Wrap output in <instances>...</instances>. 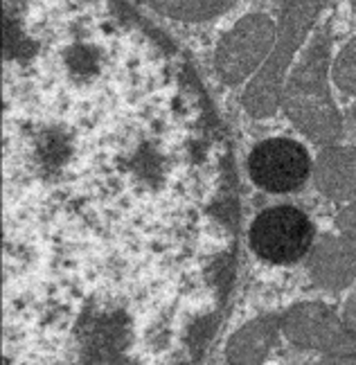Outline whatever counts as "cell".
I'll use <instances>...</instances> for the list:
<instances>
[{
	"label": "cell",
	"instance_id": "11",
	"mask_svg": "<svg viewBox=\"0 0 356 365\" xmlns=\"http://www.w3.org/2000/svg\"><path fill=\"white\" fill-rule=\"evenodd\" d=\"M332 77L338 91L347 95H356V36L338 52L332 68Z\"/></svg>",
	"mask_w": 356,
	"mask_h": 365
},
{
	"label": "cell",
	"instance_id": "1",
	"mask_svg": "<svg viewBox=\"0 0 356 365\" xmlns=\"http://www.w3.org/2000/svg\"><path fill=\"white\" fill-rule=\"evenodd\" d=\"M330 27L309 43L305 57L293 66L284 83L282 102L287 118L318 145H332L343 135V115L330 91Z\"/></svg>",
	"mask_w": 356,
	"mask_h": 365
},
{
	"label": "cell",
	"instance_id": "6",
	"mask_svg": "<svg viewBox=\"0 0 356 365\" xmlns=\"http://www.w3.org/2000/svg\"><path fill=\"white\" fill-rule=\"evenodd\" d=\"M311 174L309 151L291 138H268L253 147L248 176L264 192L287 194L300 190Z\"/></svg>",
	"mask_w": 356,
	"mask_h": 365
},
{
	"label": "cell",
	"instance_id": "2",
	"mask_svg": "<svg viewBox=\"0 0 356 365\" xmlns=\"http://www.w3.org/2000/svg\"><path fill=\"white\" fill-rule=\"evenodd\" d=\"M325 5L327 0H287L284 3L273 50L241 95V106L250 118L264 120L275 115L282 102L284 75L289 73L293 57L305 43Z\"/></svg>",
	"mask_w": 356,
	"mask_h": 365
},
{
	"label": "cell",
	"instance_id": "8",
	"mask_svg": "<svg viewBox=\"0 0 356 365\" xmlns=\"http://www.w3.org/2000/svg\"><path fill=\"white\" fill-rule=\"evenodd\" d=\"M313 182L332 201L356 199V147H325L313 165Z\"/></svg>",
	"mask_w": 356,
	"mask_h": 365
},
{
	"label": "cell",
	"instance_id": "14",
	"mask_svg": "<svg viewBox=\"0 0 356 365\" xmlns=\"http://www.w3.org/2000/svg\"><path fill=\"white\" fill-rule=\"evenodd\" d=\"M345 363H356V354H352V356H350V359H347Z\"/></svg>",
	"mask_w": 356,
	"mask_h": 365
},
{
	"label": "cell",
	"instance_id": "4",
	"mask_svg": "<svg viewBox=\"0 0 356 365\" xmlns=\"http://www.w3.org/2000/svg\"><path fill=\"white\" fill-rule=\"evenodd\" d=\"M280 327L291 345L322 352L320 363H345L347 356L356 354V334L322 302L293 304L282 316Z\"/></svg>",
	"mask_w": 356,
	"mask_h": 365
},
{
	"label": "cell",
	"instance_id": "9",
	"mask_svg": "<svg viewBox=\"0 0 356 365\" xmlns=\"http://www.w3.org/2000/svg\"><path fill=\"white\" fill-rule=\"evenodd\" d=\"M282 316H260L250 320L239 331L230 336L225 347V356L235 365H260L266 361L270 347L278 341V331Z\"/></svg>",
	"mask_w": 356,
	"mask_h": 365
},
{
	"label": "cell",
	"instance_id": "3",
	"mask_svg": "<svg viewBox=\"0 0 356 365\" xmlns=\"http://www.w3.org/2000/svg\"><path fill=\"white\" fill-rule=\"evenodd\" d=\"M316 228L307 212L293 205L266 207L255 217L248 242L253 252L268 264H295L309 255Z\"/></svg>",
	"mask_w": 356,
	"mask_h": 365
},
{
	"label": "cell",
	"instance_id": "15",
	"mask_svg": "<svg viewBox=\"0 0 356 365\" xmlns=\"http://www.w3.org/2000/svg\"><path fill=\"white\" fill-rule=\"evenodd\" d=\"M352 3H354V9H356V0H352Z\"/></svg>",
	"mask_w": 356,
	"mask_h": 365
},
{
	"label": "cell",
	"instance_id": "10",
	"mask_svg": "<svg viewBox=\"0 0 356 365\" xmlns=\"http://www.w3.org/2000/svg\"><path fill=\"white\" fill-rule=\"evenodd\" d=\"M145 3L158 14L185 23L212 21L235 7V0H145Z\"/></svg>",
	"mask_w": 356,
	"mask_h": 365
},
{
	"label": "cell",
	"instance_id": "12",
	"mask_svg": "<svg viewBox=\"0 0 356 365\" xmlns=\"http://www.w3.org/2000/svg\"><path fill=\"white\" fill-rule=\"evenodd\" d=\"M336 226L345 237H350L352 242H356V201L343 207L336 217Z\"/></svg>",
	"mask_w": 356,
	"mask_h": 365
},
{
	"label": "cell",
	"instance_id": "7",
	"mask_svg": "<svg viewBox=\"0 0 356 365\" xmlns=\"http://www.w3.org/2000/svg\"><path fill=\"white\" fill-rule=\"evenodd\" d=\"M307 269L320 289H347L356 279V242L345 235H322L309 250Z\"/></svg>",
	"mask_w": 356,
	"mask_h": 365
},
{
	"label": "cell",
	"instance_id": "13",
	"mask_svg": "<svg viewBox=\"0 0 356 365\" xmlns=\"http://www.w3.org/2000/svg\"><path fill=\"white\" fill-rule=\"evenodd\" d=\"M343 322H345V327L356 334V293H352V296L347 298L345 302V309H343Z\"/></svg>",
	"mask_w": 356,
	"mask_h": 365
},
{
	"label": "cell",
	"instance_id": "5",
	"mask_svg": "<svg viewBox=\"0 0 356 365\" xmlns=\"http://www.w3.org/2000/svg\"><path fill=\"white\" fill-rule=\"evenodd\" d=\"M278 25L266 14H248L225 32L215 52L217 75L228 86L246 81L255 75L273 50Z\"/></svg>",
	"mask_w": 356,
	"mask_h": 365
}]
</instances>
